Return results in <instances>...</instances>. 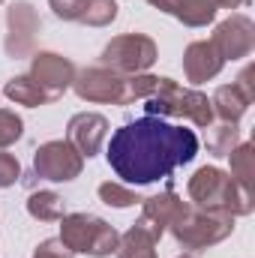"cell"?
<instances>
[{
	"mask_svg": "<svg viewBox=\"0 0 255 258\" xmlns=\"http://www.w3.org/2000/svg\"><path fill=\"white\" fill-rule=\"evenodd\" d=\"M159 48L147 33H123L114 36L105 48H102V66L120 72V75H138L147 72L156 63Z\"/></svg>",
	"mask_w": 255,
	"mask_h": 258,
	"instance_id": "5",
	"label": "cell"
},
{
	"mask_svg": "<svg viewBox=\"0 0 255 258\" xmlns=\"http://www.w3.org/2000/svg\"><path fill=\"white\" fill-rule=\"evenodd\" d=\"M147 3L168 12V15H174L186 27H207L219 12L216 0H147Z\"/></svg>",
	"mask_w": 255,
	"mask_h": 258,
	"instance_id": "15",
	"label": "cell"
},
{
	"mask_svg": "<svg viewBox=\"0 0 255 258\" xmlns=\"http://www.w3.org/2000/svg\"><path fill=\"white\" fill-rule=\"evenodd\" d=\"M30 78L48 93V99L54 102L57 96H63L66 90L72 87V78H75V63L57 54V51H39L33 54L30 60Z\"/></svg>",
	"mask_w": 255,
	"mask_h": 258,
	"instance_id": "10",
	"label": "cell"
},
{
	"mask_svg": "<svg viewBox=\"0 0 255 258\" xmlns=\"http://www.w3.org/2000/svg\"><path fill=\"white\" fill-rule=\"evenodd\" d=\"M198 153V135L174 126L162 117H138L117 129L108 141V165L117 177L135 186H147L171 177L174 168L186 165Z\"/></svg>",
	"mask_w": 255,
	"mask_h": 258,
	"instance_id": "1",
	"label": "cell"
},
{
	"mask_svg": "<svg viewBox=\"0 0 255 258\" xmlns=\"http://www.w3.org/2000/svg\"><path fill=\"white\" fill-rule=\"evenodd\" d=\"M6 54L9 57H30L33 45H36V33H39V15L33 9V3L27 0H15L6 12Z\"/></svg>",
	"mask_w": 255,
	"mask_h": 258,
	"instance_id": "8",
	"label": "cell"
},
{
	"mask_svg": "<svg viewBox=\"0 0 255 258\" xmlns=\"http://www.w3.org/2000/svg\"><path fill=\"white\" fill-rule=\"evenodd\" d=\"M174 117L192 120L195 126L207 129L210 123H213V108H210L207 93H201V90H183L180 99H177V111H174Z\"/></svg>",
	"mask_w": 255,
	"mask_h": 258,
	"instance_id": "17",
	"label": "cell"
},
{
	"mask_svg": "<svg viewBox=\"0 0 255 258\" xmlns=\"http://www.w3.org/2000/svg\"><path fill=\"white\" fill-rule=\"evenodd\" d=\"M21 135H24V120H21L15 111L0 108V150L12 147Z\"/></svg>",
	"mask_w": 255,
	"mask_h": 258,
	"instance_id": "25",
	"label": "cell"
},
{
	"mask_svg": "<svg viewBox=\"0 0 255 258\" xmlns=\"http://www.w3.org/2000/svg\"><path fill=\"white\" fill-rule=\"evenodd\" d=\"M33 258H72V252L63 246L60 237H48V240H42V243L36 246Z\"/></svg>",
	"mask_w": 255,
	"mask_h": 258,
	"instance_id": "27",
	"label": "cell"
},
{
	"mask_svg": "<svg viewBox=\"0 0 255 258\" xmlns=\"http://www.w3.org/2000/svg\"><path fill=\"white\" fill-rule=\"evenodd\" d=\"M156 237L141 228L138 222L129 228L126 234H120V243H117V258H156Z\"/></svg>",
	"mask_w": 255,
	"mask_h": 258,
	"instance_id": "20",
	"label": "cell"
},
{
	"mask_svg": "<svg viewBox=\"0 0 255 258\" xmlns=\"http://www.w3.org/2000/svg\"><path fill=\"white\" fill-rule=\"evenodd\" d=\"M60 240L63 246L75 255H90V258H108L111 252H117L120 234L114 225H108L99 216L90 213H63L60 219Z\"/></svg>",
	"mask_w": 255,
	"mask_h": 258,
	"instance_id": "4",
	"label": "cell"
},
{
	"mask_svg": "<svg viewBox=\"0 0 255 258\" xmlns=\"http://www.w3.org/2000/svg\"><path fill=\"white\" fill-rule=\"evenodd\" d=\"M249 105H252V99H249L237 84H222V87H216L213 96H210L213 117H219L222 123H237V120L246 114Z\"/></svg>",
	"mask_w": 255,
	"mask_h": 258,
	"instance_id": "16",
	"label": "cell"
},
{
	"mask_svg": "<svg viewBox=\"0 0 255 258\" xmlns=\"http://www.w3.org/2000/svg\"><path fill=\"white\" fill-rule=\"evenodd\" d=\"M3 93H6V99H12L15 105H27V108H39V105L51 102L48 93H45L30 75H15V78H9L6 87H3Z\"/></svg>",
	"mask_w": 255,
	"mask_h": 258,
	"instance_id": "18",
	"label": "cell"
},
{
	"mask_svg": "<svg viewBox=\"0 0 255 258\" xmlns=\"http://www.w3.org/2000/svg\"><path fill=\"white\" fill-rule=\"evenodd\" d=\"M252 78H255V66H246V69L237 75V81H234V84H237L249 99H255V81H252Z\"/></svg>",
	"mask_w": 255,
	"mask_h": 258,
	"instance_id": "28",
	"label": "cell"
},
{
	"mask_svg": "<svg viewBox=\"0 0 255 258\" xmlns=\"http://www.w3.org/2000/svg\"><path fill=\"white\" fill-rule=\"evenodd\" d=\"M0 3H3V0H0Z\"/></svg>",
	"mask_w": 255,
	"mask_h": 258,
	"instance_id": "31",
	"label": "cell"
},
{
	"mask_svg": "<svg viewBox=\"0 0 255 258\" xmlns=\"http://www.w3.org/2000/svg\"><path fill=\"white\" fill-rule=\"evenodd\" d=\"M177 258H195V255H177Z\"/></svg>",
	"mask_w": 255,
	"mask_h": 258,
	"instance_id": "30",
	"label": "cell"
},
{
	"mask_svg": "<svg viewBox=\"0 0 255 258\" xmlns=\"http://www.w3.org/2000/svg\"><path fill=\"white\" fill-rule=\"evenodd\" d=\"M222 66H225V60L219 57V51L213 48L210 39L189 42L183 51V72H186V81H192V84H204V81L216 78L222 72Z\"/></svg>",
	"mask_w": 255,
	"mask_h": 258,
	"instance_id": "14",
	"label": "cell"
},
{
	"mask_svg": "<svg viewBox=\"0 0 255 258\" xmlns=\"http://www.w3.org/2000/svg\"><path fill=\"white\" fill-rule=\"evenodd\" d=\"M84 171V156L63 138L45 141L33 150V174L39 180L51 183H69Z\"/></svg>",
	"mask_w": 255,
	"mask_h": 258,
	"instance_id": "7",
	"label": "cell"
},
{
	"mask_svg": "<svg viewBox=\"0 0 255 258\" xmlns=\"http://www.w3.org/2000/svg\"><path fill=\"white\" fill-rule=\"evenodd\" d=\"M57 18L87 24V27H108L117 18V0H48Z\"/></svg>",
	"mask_w": 255,
	"mask_h": 258,
	"instance_id": "11",
	"label": "cell"
},
{
	"mask_svg": "<svg viewBox=\"0 0 255 258\" xmlns=\"http://www.w3.org/2000/svg\"><path fill=\"white\" fill-rule=\"evenodd\" d=\"M171 237L189 249V252H201L207 246H216L222 243L225 237H231L234 231V216L225 213V210H207V207H195L189 201L180 204L177 216L171 219L168 225Z\"/></svg>",
	"mask_w": 255,
	"mask_h": 258,
	"instance_id": "3",
	"label": "cell"
},
{
	"mask_svg": "<svg viewBox=\"0 0 255 258\" xmlns=\"http://www.w3.org/2000/svg\"><path fill=\"white\" fill-rule=\"evenodd\" d=\"M240 144V129L237 123H210L207 126V150L213 156H228Z\"/></svg>",
	"mask_w": 255,
	"mask_h": 258,
	"instance_id": "22",
	"label": "cell"
},
{
	"mask_svg": "<svg viewBox=\"0 0 255 258\" xmlns=\"http://www.w3.org/2000/svg\"><path fill=\"white\" fill-rule=\"evenodd\" d=\"M213 48L219 51L222 60H240L249 57L255 48V24L249 15H231L225 21L216 24L213 36H210Z\"/></svg>",
	"mask_w": 255,
	"mask_h": 258,
	"instance_id": "9",
	"label": "cell"
},
{
	"mask_svg": "<svg viewBox=\"0 0 255 258\" xmlns=\"http://www.w3.org/2000/svg\"><path fill=\"white\" fill-rule=\"evenodd\" d=\"M180 204H183V198L174 192V189H165V192H159V195L141 198V216H138V225L147 228V231L159 240V237L168 231L171 219L177 216Z\"/></svg>",
	"mask_w": 255,
	"mask_h": 258,
	"instance_id": "13",
	"label": "cell"
},
{
	"mask_svg": "<svg viewBox=\"0 0 255 258\" xmlns=\"http://www.w3.org/2000/svg\"><path fill=\"white\" fill-rule=\"evenodd\" d=\"M228 159H231V177L240 183V186H246V189H252V177H255V147L249 141H243V144H237L231 153H228Z\"/></svg>",
	"mask_w": 255,
	"mask_h": 258,
	"instance_id": "23",
	"label": "cell"
},
{
	"mask_svg": "<svg viewBox=\"0 0 255 258\" xmlns=\"http://www.w3.org/2000/svg\"><path fill=\"white\" fill-rule=\"evenodd\" d=\"M99 201H102V204H108V207H117V210H123V207L138 204L141 198L132 192V189L120 186V183H111V180H105V183H99Z\"/></svg>",
	"mask_w": 255,
	"mask_h": 258,
	"instance_id": "24",
	"label": "cell"
},
{
	"mask_svg": "<svg viewBox=\"0 0 255 258\" xmlns=\"http://www.w3.org/2000/svg\"><path fill=\"white\" fill-rule=\"evenodd\" d=\"M219 3V9H237V6H243L246 0H216Z\"/></svg>",
	"mask_w": 255,
	"mask_h": 258,
	"instance_id": "29",
	"label": "cell"
},
{
	"mask_svg": "<svg viewBox=\"0 0 255 258\" xmlns=\"http://www.w3.org/2000/svg\"><path fill=\"white\" fill-rule=\"evenodd\" d=\"M189 204L207 207V210H225L231 216H249L255 210L252 189L240 186L228 171L216 165H201L189 177Z\"/></svg>",
	"mask_w": 255,
	"mask_h": 258,
	"instance_id": "2",
	"label": "cell"
},
{
	"mask_svg": "<svg viewBox=\"0 0 255 258\" xmlns=\"http://www.w3.org/2000/svg\"><path fill=\"white\" fill-rule=\"evenodd\" d=\"M18 177H21V165H18V159H15L12 153H3V150H0V189L15 186Z\"/></svg>",
	"mask_w": 255,
	"mask_h": 258,
	"instance_id": "26",
	"label": "cell"
},
{
	"mask_svg": "<svg viewBox=\"0 0 255 258\" xmlns=\"http://www.w3.org/2000/svg\"><path fill=\"white\" fill-rule=\"evenodd\" d=\"M27 213L39 222H60L66 213L63 198L57 192H51V189H39V192H33L27 198Z\"/></svg>",
	"mask_w": 255,
	"mask_h": 258,
	"instance_id": "21",
	"label": "cell"
},
{
	"mask_svg": "<svg viewBox=\"0 0 255 258\" xmlns=\"http://www.w3.org/2000/svg\"><path fill=\"white\" fill-rule=\"evenodd\" d=\"M105 135H108V120H105L102 114H96V111L72 114L69 123H66V141H69L84 159H90V156L99 153Z\"/></svg>",
	"mask_w": 255,
	"mask_h": 258,
	"instance_id": "12",
	"label": "cell"
},
{
	"mask_svg": "<svg viewBox=\"0 0 255 258\" xmlns=\"http://www.w3.org/2000/svg\"><path fill=\"white\" fill-rule=\"evenodd\" d=\"M126 78L108 66H87L81 72H75L72 78V90L84 99V102H102V105H129V90Z\"/></svg>",
	"mask_w": 255,
	"mask_h": 258,
	"instance_id": "6",
	"label": "cell"
},
{
	"mask_svg": "<svg viewBox=\"0 0 255 258\" xmlns=\"http://www.w3.org/2000/svg\"><path fill=\"white\" fill-rule=\"evenodd\" d=\"M180 93H183V87H180L177 81H171V78H159L156 93L144 99V102H147V105H144V111H147L150 117H162V120H165V117H174Z\"/></svg>",
	"mask_w": 255,
	"mask_h": 258,
	"instance_id": "19",
	"label": "cell"
}]
</instances>
